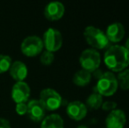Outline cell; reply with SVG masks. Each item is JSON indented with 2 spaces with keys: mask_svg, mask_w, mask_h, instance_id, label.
I'll list each match as a JSON object with an SVG mask.
<instances>
[{
  "mask_svg": "<svg viewBox=\"0 0 129 128\" xmlns=\"http://www.w3.org/2000/svg\"><path fill=\"white\" fill-rule=\"evenodd\" d=\"M54 60V53L51 52H48L47 50L43 51L41 54V56H40V61H41V63L45 65V66H49L53 63Z\"/></svg>",
  "mask_w": 129,
  "mask_h": 128,
  "instance_id": "obj_20",
  "label": "cell"
},
{
  "mask_svg": "<svg viewBox=\"0 0 129 128\" xmlns=\"http://www.w3.org/2000/svg\"><path fill=\"white\" fill-rule=\"evenodd\" d=\"M41 128H64V121L59 114L52 113L43 118Z\"/></svg>",
  "mask_w": 129,
  "mask_h": 128,
  "instance_id": "obj_15",
  "label": "cell"
},
{
  "mask_svg": "<svg viewBox=\"0 0 129 128\" xmlns=\"http://www.w3.org/2000/svg\"><path fill=\"white\" fill-rule=\"evenodd\" d=\"M66 112L71 119L75 121H80L86 117L88 109L85 104L81 101H72L67 105Z\"/></svg>",
  "mask_w": 129,
  "mask_h": 128,
  "instance_id": "obj_9",
  "label": "cell"
},
{
  "mask_svg": "<svg viewBox=\"0 0 129 128\" xmlns=\"http://www.w3.org/2000/svg\"><path fill=\"white\" fill-rule=\"evenodd\" d=\"M125 32V27L120 22H114L107 26L105 33L110 42L118 43L123 39Z\"/></svg>",
  "mask_w": 129,
  "mask_h": 128,
  "instance_id": "obj_13",
  "label": "cell"
},
{
  "mask_svg": "<svg viewBox=\"0 0 129 128\" xmlns=\"http://www.w3.org/2000/svg\"><path fill=\"white\" fill-rule=\"evenodd\" d=\"M43 48L44 46L42 39L36 35H31L25 38L20 45L21 52L28 57H34L41 54Z\"/></svg>",
  "mask_w": 129,
  "mask_h": 128,
  "instance_id": "obj_6",
  "label": "cell"
},
{
  "mask_svg": "<svg viewBox=\"0 0 129 128\" xmlns=\"http://www.w3.org/2000/svg\"><path fill=\"white\" fill-rule=\"evenodd\" d=\"M117 103L114 102V101H105V102H103L102 105H101V109L105 111H112L113 110L117 109Z\"/></svg>",
  "mask_w": 129,
  "mask_h": 128,
  "instance_id": "obj_21",
  "label": "cell"
},
{
  "mask_svg": "<svg viewBox=\"0 0 129 128\" xmlns=\"http://www.w3.org/2000/svg\"><path fill=\"white\" fill-rule=\"evenodd\" d=\"M124 47L129 51V37L127 38V39L126 40V43H125V46Z\"/></svg>",
  "mask_w": 129,
  "mask_h": 128,
  "instance_id": "obj_25",
  "label": "cell"
},
{
  "mask_svg": "<svg viewBox=\"0 0 129 128\" xmlns=\"http://www.w3.org/2000/svg\"><path fill=\"white\" fill-rule=\"evenodd\" d=\"M42 41L47 51L54 53L62 46V35L59 30L50 27L43 34Z\"/></svg>",
  "mask_w": 129,
  "mask_h": 128,
  "instance_id": "obj_7",
  "label": "cell"
},
{
  "mask_svg": "<svg viewBox=\"0 0 129 128\" xmlns=\"http://www.w3.org/2000/svg\"><path fill=\"white\" fill-rule=\"evenodd\" d=\"M91 78V73L81 68L74 74L72 81H73L74 84L78 87H84L90 83Z\"/></svg>",
  "mask_w": 129,
  "mask_h": 128,
  "instance_id": "obj_16",
  "label": "cell"
},
{
  "mask_svg": "<svg viewBox=\"0 0 129 128\" xmlns=\"http://www.w3.org/2000/svg\"><path fill=\"white\" fill-rule=\"evenodd\" d=\"M65 12V7L59 1H53L48 3L44 8V16L50 21L59 20L62 18Z\"/></svg>",
  "mask_w": 129,
  "mask_h": 128,
  "instance_id": "obj_11",
  "label": "cell"
},
{
  "mask_svg": "<svg viewBox=\"0 0 129 128\" xmlns=\"http://www.w3.org/2000/svg\"><path fill=\"white\" fill-rule=\"evenodd\" d=\"M104 62L111 72H119L129 66V51L121 45H112L106 48Z\"/></svg>",
  "mask_w": 129,
  "mask_h": 128,
  "instance_id": "obj_1",
  "label": "cell"
},
{
  "mask_svg": "<svg viewBox=\"0 0 129 128\" xmlns=\"http://www.w3.org/2000/svg\"><path fill=\"white\" fill-rule=\"evenodd\" d=\"M79 63L83 69L92 73L100 67L101 55L98 50L91 48H86L80 55Z\"/></svg>",
  "mask_w": 129,
  "mask_h": 128,
  "instance_id": "obj_4",
  "label": "cell"
},
{
  "mask_svg": "<svg viewBox=\"0 0 129 128\" xmlns=\"http://www.w3.org/2000/svg\"><path fill=\"white\" fill-rule=\"evenodd\" d=\"M31 89L25 82H17L12 89V98L16 104L26 103L30 97Z\"/></svg>",
  "mask_w": 129,
  "mask_h": 128,
  "instance_id": "obj_10",
  "label": "cell"
},
{
  "mask_svg": "<svg viewBox=\"0 0 129 128\" xmlns=\"http://www.w3.org/2000/svg\"><path fill=\"white\" fill-rule=\"evenodd\" d=\"M126 123V115L121 109L110 111L105 118V128H124Z\"/></svg>",
  "mask_w": 129,
  "mask_h": 128,
  "instance_id": "obj_8",
  "label": "cell"
},
{
  "mask_svg": "<svg viewBox=\"0 0 129 128\" xmlns=\"http://www.w3.org/2000/svg\"><path fill=\"white\" fill-rule=\"evenodd\" d=\"M9 72L12 79L16 80L17 82H24L28 74V69H27L26 65L23 62L15 61L11 65Z\"/></svg>",
  "mask_w": 129,
  "mask_h": 128,
  "instance_id": "obj_14",
  "label": "cell"
},
{
  "mask_svg": "<svg viewBox=\"0 0 129 128\" xmlns=\"http://www.w3.org/2000/svg\"><path fill=\"white\" fill-rule=\"evenodd\" d=\"M26 115L34 122H40L45 118L46 110L38 99H32L27 104Z\"/></svg>",
  "mask_w": 129,
  "mask_h": 128,
  "instance_id": "obj_12",
  "label": "cell"
},
{
  "mask_svg": "<svg viewBox=\"0 0 129 128\" xmlns=\"http://www.w3.org/2000/svg\"><path fill=\"white\" fill-rule=\"evenodd\" d=\"M103 73H104V72L100 69V68H98V69H96L95 71L92 72V73H91V76H93L94 78H95L96 80L98 81L101 76H102Z\"/></svg>",
  "mask_w": 129,
  "mask_h": 128,
  "instance_id": "obj_24",
  "label": "cell"
},
{
  "mask_svg": "<svg viewBox=\"0 0 129 128\" xmlns=\"http://www.w3.org/2000/svg\"><path fill=\"white\" fill-rule=\"evenodd\" d=\"M12 63V58L7 55H0V74L5 73L10 69Z\"/></svg>",
  "mask_w": 129,
  "mask_h": 128,
  "instance_id": "obj_19",
  "label": "cell"
},
{
  "mask_svg": "<svg viewBox=\"0 0 129 128\" xmlns=\"http://www.w3.org/2000/svg\"><path fill=\"white\" fill-rule=\"evenodd\" d=\"M118 88L119 85L116 75L111 71H105L97 81L93 90L102 97H111L117 92Z\"/></svg>",
  "mask_w": 129,
  "mask_h": 128,
  "instance_id": "obj_3",
  "label": "cell"
},
{
  "mask_svg": "<svg viewBox=\"0 0 129 128\" xmlns=\"http://www.w3.org/2000/svg\"><path fill=\"white\" fill-rule=\"evenodd\" d=\"M103 97L101 95H99L98 92H93L91 94H90L86 99V105L87 109L90 110H98L99 108H101V105L103 104Z\"/></svg>",
  "mask_w": 129,
  "mask_h": 128,
  "instance_id": "obj_17",
  "label": "cell"
},
{
  "mask_svg": "<svg viewBox=\"0 0 129 128\" xmlns=\"http://www.w3.org/2000/svg\"><path fill=\"white\" fill-rule=\"evenodd\" d=\"M83 37L93 49L102 50L110 47V41L107 39L105 32L96 26H86L83 31Z\"/></svg>",
  "mask_w": 129,
  "mask_h": 128,
  "instance_id": "obj_2",
  "label": "cell"
},
{
  "mask_svg": "<svg viewBox=\"0 0 129 128\" xmlns=\"http://www.w3.org/2000/svg\"><path fill=\"white\" fill-rule=\"evenodd\" d=\"M118 85L123 91L129 90V68H126L123 71L119 72L116 76Z\"/></svg>",
  "mask_w": 129,
  "mask_h": 128,
  "instance_id": "obj_18",
  "label": "cell"
},
{
  "mask_svg": "<svg viewBox=\"0 0 129 128\" xmlns=\"http://www.w3.org/2000/svg\"><path fill=\"white\" fill-rule=\"evenodd\" d=\"M77 128H89V127L85 125H78Z\"/></svg>",
  "mask_w": 129,
  "mask_h": 128,
  "instance_id": "obj_26",
  "label": "cell"
},
{
  "mask_svg": "<svg viewBox=\"0 0 129 128\" xmlns=\"http://www.w3.org/2000/svg\"><path fill=\"white\" fill-rule=\"evenodd\" d=\"M15 111L20 116L26 115L27 112V104L26 103H20V104H16Z\"/></svg>",
  "mask_w": 129,
  "mask_h": 128,
  "instance_id": "obj_22",
  "label": "cell"
},
{
  "mask_svg": "<svg viewBox=\"0 0 129 128\" xmlns=\"http://www.w3.org/2000/svg\"><path fill=\"white\" fill-rule=\"evenodd\" d=\"M39 101L46 111H54L62 104V97L54 89L47 88L41 91Z\"/></svg>",
  "mask_w": 129,
  "mask_h": 128,
  "instance_id": "obj_5",
  "label": "cell"
},
{
  "mask_svg": "<svg viewBox=\"0 0 129 128\" xmlns=\"http://www.w3.org/2000/svg\"><path fill=\"white\" fill-rule=\"evenodd\" d=\"M0 128H11V124L6 118H0Z\"/></svg>",
  "mask_w": 129,
  "mask_h": 128,
  "instance_id": "obj_23",
  "label": "cell"
}]
</instances>
